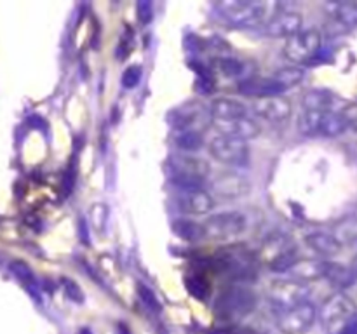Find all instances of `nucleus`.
<instances>
[{
  "mask_svg": "<svg viewBox=\"0 0 357 334\" xmlns=\"http://www.w3.org/2000/svg\"><path fill=\"white\" fill-rule=\"evenodd\" d=\"M220 16L234 26H265L279 13V3L265 0H223L216 3Z\"/></svg>",
  "mask_w": 357,
  "mask_h": 334,
  "instance_id": "1",
  "label": "nucleus"
},
{
  "mask_svg": "<svg viewBox=\"0 0 357 334\" xmlns=\"http://www.w3.org/2000/svg\"><path fill=\"white\" fill-rule=\"evenodd\" d=\"M166 173L171 183L181 190H204L209 176V164L194 153H176L169 157Z\"/></svg>",
  "mask_w": 357,
  "mask_h": 334,
  "instance_id": "2",
  "label": "nucleus"
},
{
  "mask_svg": "<svg viewBox=\"0 0 357 334\" xmlns=\"http://www.w3.org/2000/svg\"><path fill=\"white\" fill-rule=\"evenodd\" d=\"M257 294L243 285H230L223 289L215 303V313L220 320L237 322L257 308Z\"/></svg>",
  "mask_w": 357,
  "mask_h": 334,
  "instance_id": "3",
  "label": "nucleus"
},
{
  "mask_svg": "<svg viewBox=\"0 0 357 334\" xmlns=\"http://www.w3.org/2000/svg\"><path fill=\"white\" fill-rule=\"evenodd\" d=\"M357 317V306L345 292L331 294L317 312L321 326L330 334H340Z\"/></svg>",
  "mask_w": 357,
  "mask_h": 334,
  "instance_id": "4",
  "label": "nucleus"
},
{
  "mask_svg": "<svg viewBox=\"0 0 357 334\" xmlns=\"http://www.w3.org/2000/svg\"><path fill=\"white\" fill-rule=\"evenodd\" d=\"M260 260L271 268L272 271L278 273H289L293 267L296 264L298 257V250L293 246L291 239L282 233H275L271 235L260 249Z\"/></svg>",
  "mask_w": 357,
  "mask_h": 334,
  "instance_id": "5",
  "label": "nucleus"
},
{
  "mask_svg": "<svg viewBox=\"0 0 357 334\" xmlns=\"http://www.w3.org/2000/svg\"><path fill=\"white\" fill-rule=\"evenodd\" d=\"M215 268L218 273L227 275L230 280H255L257 278V260L246 250L237 247L234 249H220L215 256Z\"/></svg>",
  "mask_w": 357,
  "mask_h": 334,
  "instance_id": "6",
  "label": "nucleus"
},
{
  "mask_svg": "<svg viewBox=\"0 0 357 334\" xmlns=\"http://www.w3.org/2000/svg\"><path fill=\"white\" fill-rule=\"evenodd\" d=\"M208 150L213 159L225 166L246 167L251 160V150L248 146V141L229 138V136H213L208 143Z\"/></svg>",
  "mask_w": 357,
  "mask_h": 334,
  "instance_id": "7",
  "label": "nucleus"
},
{
  "mask_svg": "<svg viewBox=\"0 0 357 334\" xmlns=\"http://www.w3.org/2000/svg\"><path fill=\"white\" fill-rule=\"evenodd\" d=\"M323 47V35L316 28H303L284 44V56L295 65H303L316 58Z\"/></svg>",
  "mask_w": 357,
  "mask_h": 334,
  "instance_id": "8",
  "label": "nucleus"
},
{
  "mask_svg": "<svg viewBox=\"0 0 357 334\" xmlns=\"http://www.w3.org/2000/svg\"><path fill=\"white\" fill-rule=\"evenodd\" d=\"M206 239L225 240L241 235L248 225V219L239 211H223L211 214L204 223Z\"/></svg>",
  "mask_w": 357,
  "mask_h": 334,
  "instance_id": "9",
  "label": "nucleus"
},
{
  "mask_svg": "<svg viewBox=\"0 0 357 334\" xmlns=\"http://www.w3.org/2000/svg\"><path fill=\"white\" fill-rule=\"evenodd\" d=\"M309 285L303 282L295 280V278H286V280H278L272 284L268 291V298L275 308L282 312L296 308V306L307 303L309 298Z\"/></svg>",
  "mask_w": 357,
  "mask_h": 334,
  "instance_id": "10",
  "label": "nucleus"
},
{
  "mask_svg": "<svg viewBox=\"0 0 357 334\" xmlns=\"http://www.w3.org/2000/svg\"><path fill=\"white\" fill-rule=\"evenodd\" d=\"M317 320V310L312 303H303L296 308L282 312L278 317V327L282 334H305Z\"/></svg>",
  "mask_w": 357,
  "mask_h": 334,
  "instance_id": "11",
  "label": "nucleus"
},
{
  "mask_svg": "<svg viewBox=\"0 0 357 334\" xmlns=\"http://www.w3.org/2000/svg\"><path fill=\"white\" fill-rule=\"evenodd\" d=\"M209 118L211 120V113H209V108L202 106L197 101H192V103H185L181 106L174 108L167 113V122H169L171 127L180 131H201L199 125L202 122Z\"/></svg>",
  "mask_w": 357,
  "mask_h": 334,
  "instance_id": "12",
  "label": "nucleus"
},
{
  "mask_svg": "<svg viewBox=\"0 0 357 334\" xmlns=\"http://www.w3.org/2000/svg\"><path fill=\"white\" fill-rule=\"evenodd\" d=\"M211 124L218 131V134L229 136V138L243 139H253L260 134V125L257 120L246 115V117H236V118H211Z\"/></svg>",
  "mask_w": 357,
  "mask_h": 334,
  "instance_id": "13",
  "label": "nucleus"
},
{
  "mask_svg": "<svg viewBox=\"0 0 357 334\" xmlns=\"http://www.w3.org/2000/svg\"><path fill=\"white\" fill-rule=\"evenodd\" d=\"M211 186L213 191L222 198H239L251 190L250 180L236 170H223L216 174L211 181Z\"/></svg>",
  "mask_w": 357,
  "mask_h": 334,
  "instance_id": "14",
  "label": "nucleus"
},
{
  "mask_svg": "<svg viewBox=\"0 0 357 334\" xmlns=\"http://www.w3.org/2000/svg\"><path fill=\"white\" fill-rule=\"evenodd\" d=\"M253 111L265 120L279 124V122H284L291 117L293 104L288 97L282 96L261 97V100H255Z\"/></svg>",
  "mask_w": 357,
  "mask_h": 334,
  "instance_id": "15",
  "label": "nucleus"
},
{
  "mask_svg": "<svg viewBox=\"0 0 357 334\" xmlns=\"http://www.w3.org/2000/svg\"><path fill=\"white\" fill-rule=\"evenodd\" d=\"M176 205L185 214L202 216L213 211L215 198L206 190H181V193L176 197Z\"/></svg>",
  "mask_w": 357,
  "mask_h": 334,
  "instance_id": "16",
  "label": "nucleus"
},
{
  "mask_svg": "<svg viewBox=\"0 0 357 334\" xmlns=\"http://www.w3.org/2000/svg\"><path fill=\"white\" fill-rule=\"evenodd\" d=\"M300 30H303V19L298 13H293V10H279L264 26L267 35L286 38V40L298 33Z\"/></svg>",
  "mask_w": 357,
  "mask_h": 334,
  "instance_id": "17",
  "label": "nucleus"
},
{
  "mask_svg": "<svg viewBox=\"0 0 357 334\" xmlns=\"http://www.w3.org/2000/svg\"><path fill=\"white\" fill-rule=\"evenodd\" d=\"M237 89H239V93L244 94V96L261 100V97L282 96L286 90V87L281 86V84H279L274 77H265V79L243 80Z\"/></svg>",
  "mask_w": 357,
  "mask_h": 334,
  "instance_id": "18",
  "label": "nucleus"
},
{
  "mask_svg": "<svg viewBox=\"0 0 357 334\" xmlns=\"http://www.w3.org/2000/svg\"><path fill=\"white\" fill-rule=\"evenodd\" d=\"M328 267H330V261L326 260H298L295 267L289 270V275L295 280L307 282L310 280H319V278H326Z\"/></svg>",
  "mask_w": 357,
  "mask_h": 334,
  "instance_id": "19",
  "label": "nucleus"
},
{
  "mask_svg": "<svg viewBox=\"0 0 357 334\" xmlns=\"http://www.w3.org/2000/svg\"><path fill=\"white\" fill-rule=\"evenodd\" d=\"M209 113H211V118L246 117L248 106L232 97H215L209 104Z\"/></svg>",
  "mask_w": 357,
  "mask_h": 334,
  "instance_id": "20",
  "label": "nucleus"
},
{
  "mask_svg": "<svg viewBox=\"0 0 357 334\" xmlns=\"http://www.w3.org/2000/svg\"><path fill=\"white\" fill-rule=\"evenodd\" d=\"M305 244L310 247L312 250H316L317 254L321 256H337L338 253L342 250V244L335 239L333 233H323V232H317V233H309L305 237Z\"/></svg>",
  "mask_w": 357,
  "mask_h": 334,
  "instance_id": "21",
  "label": "nucleus"
},
{
  "mask_svg": "<svg viewBox=\"0 0 357 334\" xmlns=\"http://www.w3.org/2000/svg\"><path fill=\"white\" fill-rule=\"evenodd\" d=\"M174 235L180 237L185 242H201L206 239V230L202 223L194 221V219H174L171 223Z\"/></svg>",
  "mask_w": 357,
  "mask_h": 334,
  "instance_id": "22",
  "label": "nucleus"
},
{
  "mask_svg": "<svg viewBox=\"0 0 357 334\" xmlns=\"http://www.w3.org/2000/svg\"><path fill=\"white\" fill-rule=\"evenodd\" d=\"M347 122L342 117L340 111H323L319 120V131L317 136H324V138H337V136L344 134L347 131Z\"/></svg>",
  "mask_w": 357,
  "mask_h": 334,
  "instance_id": "23",
  "label": "nucleus"
},
{
  "mask_svg": "<svg viewBox=\"0 0 357 334\" xmlns=\"http://www.w3.org/2000/svg\"><path fill=\"white\" fill-rule=\"evenodd\" d=\"M326 278L331 284L337 285L338 289H349L357 282V271L354 270V267H347V264L330 261Z\"/></svg>",
  "mask_w": 357,
  "mask_h": 334,
  "instance_id": "24",
  "label": "nucleus"
},
{
  "mask_svg": "<svg viewBox=\"0 0 357 334\" xmlns=\"http://www.w3.org/2000/svg\"><path fill=\"white\" fill-rule=\"evenodd\" d=\"M330 17L344 26H357V3L356 2H330L326 3Z\"/></svg>",
  "mask_w": 357,
  "mask_h": 334,
  "instance_id": "25",
  "label": "nucleus"
},
{
  "mask_svg": "<svg viewBox=\"0 0 357 334\" xmlns=\"http://www.w3.org/2000/svg\"><path fill=\"white\" fill-rule=\"evenodd\" d=\"M335 96L328 90L312 89L303 94V110L317 111H333Z\"/></svg>",
  "mask_w": 357,
  "mask_h": 334,
  "instance_id": "26",
  "label": "nucleus"
},
{
  "mask_svg": "<svg viewBox=\"0 0 357 334\" xmlns=\"http://www.w3.org/2000/svg\"><path fill=\"white\" fill-rule=\"evenodd\" d=\"M174 145L183 153H195L204 146V136L201 131H180L174 136Z\"/></svg>",
  "mask_w": 357,
  "mask_h": 334,
  "instance_id": "27",
  "label": "nucleus"
},
{
  "mask_svg": "<svg viewBox=\"0 0 357 334\" xmlns=\"http://www.w3.org/2000/svg\"><path fill=\"white\" fill-rule=\"evenodd\" d=\"M272 77H274L281 86H284L286 89H288V87L298 86V84L305 79V70L300 68L298 65L282 66V68H279Z\"/></svg>",
  "mask_w": 357,
  "mask_h": 334,
  "instance_id": "28",
  "label": "nucleus"
},
{
  "mask_svg": "<svg viewBox=\"0 0 357 334\" xmlns=\"http://www.w3.org/2000/svg\"><path fill=\"white\" fill-rule=\"evenodd\" d=\"M335 239L345 246V244H357V218H347L335 226Z\"/></svg>",
  "mask_w": 357,
  "mask_h": 334,
  "instance_id": "29",
  "label": "nucleus"
},
{
  "mask_svg": "<svg viewBox=\"0 0 357 334\" xmlns=\"http://www.w3.org/2000/svg\"><path fill=\"white\" fill-rule=\"evenodd\" d=\"M185 289H187V292L192 298L201 299V301H204L209 296V292H211V285L201 275H188L185 278Z\"/></svg>",
  "mask_w": 357,
  "mask_h": 334,
  "instance_id": "30",
  "label": "nucleus"
},
{
  "mask_svg": "<svg viewBox=\"0 0 357 334\" xmlns=\"http://www.w3.org/2000/svg\"><path fill=\"white\" fill-rule=\"evenodd\" d=\"M215 70H218L222 75L225 77H237L244 72V65L237 58H230V56H218L213 59Z\"/></svg>",
  "mask_w": 357,
  "mask_h": 334,
  "instance_id": "31",
  "label": "nucleus"
},
{
  "mask_svg": "<svg viewBox=\"0 0 357 334\" xmlns=\"http://www.w3.org/2000/svg\"><path fill=\"white\" fill-rule=\"evenodd\" d=\"M9 270H10V273L14 275V277L20 278V280L24 282L26 285H33L35 284V273L31 271V268L28 267L24 261H21V260L10 261Z\"/></svg>",
  "mask_w": 357,
  "mask_h": 334,
  "instance_id": "32",
  "label": "nucleus"
},
{
  "mask_svg": "<svg viewBox=\"0 0 357 334\" xmlns=\"http://www.w3.org/2000/svg\"><path fill=\"white\" fill-rule=\"evenodd\" d=\"M107 218H108V209L105 204H94L89 211V219L91 225H93L94 230L101 232L107 225Z\"/></svg>",
  "mask_w": 357,
  "mask_h": 334,
  "instance_id": "33",
  "label": "nucleus"
},
{
  "mask_svg": "<svg viewBox=\"0 0 357 334\" xmlns=\"http://www.w3.org/2000/svg\"><path fill=\"white\" fill-rule=\"evenodd\" d=\"M143 77V68L139 65H131L129 68L124 70L122 73V86L126 89H135L139 82H142Z\"/></svg>",
  "mask_w": 357,
  "mask_h": 334,
  "instance_id": "34",
  "label": "nucleus"
},
{
  "mask_svg": "<svg viewBox=\"0 0 357 334\" xmlns=\"http://www.w3.org/2000/svg\"><path fill=\"white\" fill-rule=\"evenodd\" d=\"M138 296L146 308L153 310V312H160V303L159 299H157V296L153 294L152 289L146 287V285L142 284V282L138 284Z\"/></svg>",
  "mask_w": 357,
  "mask_h": 334,
  "instance_id": "35",
  "label": "nucleus"
},
{
  "mask_svg": "<svg viewBox=\"0 0 357 334\" xmlns=\"http://www.w3.org/2000/svg\"><path fill=\"white\" fill-rule=\"evenodd\" d=\"M136 16L142 24H149L153 19V6L149 0H142L136 3Z\"/></svg>",
  "mask_w": 357,
  "mask_h": 334,
  "instance_id": "36",
  "label": "nucleus"
},
{
  "mask_svg": "<svg viewBox=\"0 0 357 334\" xmlns=\"http://www.w3.org/2000/svg\"><path fill=\"white\" fill-rule=\"evenodd\" d=\"M63 287H65L66 296H68L72 301H75V303H82L84 301L82 289H80L79 285L75 284V282L70 280V278H63Z\"/></svg>",
  "mask_w": 357,
  "mask_h": 334,
  "instance_id": "37",
  "label": "nucleus"
},
{
  "mask_svg": "<svg viewBox=\"0 0 357 334\" xmlns=\"http://www.w3.org/2000/svg\"><path fill=\"white\" fill-rule=\"evenodd\" d=\"M340 113L347 122V127L357 131V104H347L344 110H340Z\"/></svg>",
  "mask_w": 357,
  "mask_h": 334,
  "instance_id": "38",
  "label": "nucleus"
},
{
  "mask_svg": "<svg viewBox=\"0 0 357 334\" xmlns=\"http://www.w3.org/2000/svg\"><path fill=\"white\" fill-rule=\"evenodd\" d=\"M340 334H357V317L354 320H352L351 324H349L347 327H345L344 331H342Z\"/></svg>",
  "mask_w": 357,
  "mask_h": 334,
  "instance_id": "39",
  "label": "nucleus"
},
{
  "mask_svg": "<svg viewBox=\"0 0 357 334\" xmlns=\"http://www.w3.org/2000/svg\"><path fill=\"white\" fill-rule=\"evenodd\" d=\"M352 267H354V270L357 271V256L354 257V263H352Z\"/></svg>",
  "mask_w": 357,
  "mask_h": 334,
  "instance_id": "40",
  "label": "nucleus"
}]
</instances>
